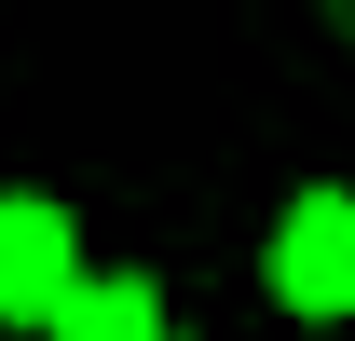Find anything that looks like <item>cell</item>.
<instances>
[{
    "mask_svg": "<svg viewBox=\"0 0 355 341\" xmlns=\"http://www.w3.org/2000/svg\"><path fill=\"white\" fill-rule=\"evenodd\" d=\"M273 300L287 314H355V191H301L273 232Z\"/></svg>",
    "mask_w": 355,
    "mask_h": 341,
    "instance_id": "1",
    "label": "cell"
},
{
    "mask_svg": "<svg viewBox=\"0 0 355 341\" xmlns=\"http://www.w3.org/2000/svg\"><path fill=\"white\" fill-rule=\"evenodd\" d=\"M69 287H83L69 218H55V205H0V314H14V328H55Z\"/></svg>",
    "mask_w": 355,
    "mask_h": 341,
    "instance_id": "2",
    "label": "cell"
},
{
    "mask_svg": "<svg viewBox=\"0 0 355 341\" xmlns=\"http://www.w3.org/2000/svg\"><path fill=\"white\" fill-rule=\"evenodd\" d=\"M55 341H164V300L137 287V273H83L69 314H55Z\"/></svg>",
    "mask_w": 355,
    "mask_h": 341,
    "instance_id": "3",
    "label": "cell"
}]
</instances>
